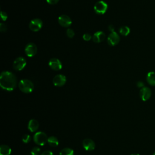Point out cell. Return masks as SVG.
<instances>
[{"label":"cell","instance_id":"cell-8","mask_svg":"<svg viewBox=\"0 0 155 155\" xmlns=\"http://www.w3.org/2000/svg\"><path fill=\"white\" fill-rule=\"evenodd\" d=\"M37 52V47L33 43L28 44L25 48V53L28 57L34 56Z\"/></svg>","mask_w":155,"mask_h":155},{"label":"cell","instance_id":"cell-31","mask_svg":"<svg viewBox=\"0 0 155 155\" xmlns=\"http://www.w3.org/2000/svg\"><path fill=\"white\" fill-rule=\"evenodd\" d=\"M131 155H139V154H131Z\"/></svg>","mask_w":155,"mask_h":155},{"label":"cell","instance_id":"cell-14","mask_svg":"<svg viewBox=\"0 0 155 155\" xmlns=\"http://www.w3.org/2000/svg\"><path fill=\"white\" fill-rule=\"evenodd\" d=\"M105 38V35L103 31H96L93 36L92 39L96 43H99L103 41Z\"/></svg>","mask_w":155,"mask_h":155},{"label":"cell","instance_id":"cell-1","mask_svg":"<svg viewBox=\"0 0 155 155\" xmlns=\"http://www.w3.org/2000/svg\"><path fill=\"white\" fill-rule=\"evenodd\" d=\"M17 84V79L13 73L10 71H3L0 76V85L7 91L13 90Z\"/></svg>","mask_w":155,"mask_h":155},{"label":"cell","instance_id":"cell-16","mask_svg":"<svg viewBox=\"0 0 155 155\" xmlns=\"http://www.w3.org/2000/svg\"><path fill=\"white\" fill-rule=\"evenodd\" d=\"M147 81L152 86H155V72L150 71L147 75Z\"/></svg>","mask_w":155,"mask_h":155},{"label":"cell","instance_id":"cell-12","mask_svg":"<svg viewBox=\"0 0 155 155\" xmlns=\"http://www.w3.org/2000/svg\"><path fill=\"white\" fill-rule=\"evenodd\" d=\"M48 65L51 69L56 71L61 70L62 67L61 62L58 59H56V58L51 59L49 61Z\"/></svg>","mask_w":155,"mask_h":155},{"label":"cell","instance_id":"cell-30","mask_svg":"<svg viewBox=\"0 0 155 155\" xmlns=\"http://www.w3.org/2000/svg\"><path fill=\"white\" fill-rule=\"evenodd\" d=\"M108 29H109V30H110L111 32L114 31V28L113 25H109V27H108Z\"/></svg>","mask_w":155,"mask_h":155},{"label":"cell","instance_id":"cell-7","mask_svg":"<svg viewBox=\"0 0 155 155\" xmlns=\"http://www.w3.org/2000/svg\"><path fill=\"white\" fill-rule=\"evenodd\" d=\"M119 41H120V37L119 35L115 31L111 32V33L109 35L107 38L108 44L111 46H114L117 45L119 42Z\"/></svg>","mask_w":155,"mask_h":155},{"label":"cell","instance_id":"cell-22","mask_svg":"<svg viewBox=\"0 0 155 155\" xmlns=\"http://www.w3.org/2000/svg\"><path fill=\"white\" fill-rule=\"evenodd\" d=\"M66 34H67V36L70 38H72L74 37V31L72 30V29H70V28H68L67 30V31H66Z\"/></svg>","mask_w":155,"mask_h":155},{"label":"cell","instance_id":"cell-6","mask_svg":"<svg viewBox=\"0 0 155 155\" xmlns=\"http://www.w3.org/2000/svg\"><path fill=\"white\" fill-rule=\"evenodd\" d=\"M42 21L40 19H34L29 24V28L33 31H39L42 27Z\"/></svg>","mask_w":155,"mask_h":155},{"label":"cell","instance_id":"cell-23","mask_svg":"<svg viewBox=\"0 0 155 155\" xmlns=\"http://www.w3.org/2000/svg\"><path fill=\"white\" fill-rule=\"evenodd\" d=\"M30 139H31V137H30V136L28 135V134H25L22 136V142L24 143H28L30 141Z\"/></svg>","mask_w":155,"mask_h":155},{"label":"cell","instance_id":"cell-5","mask_svg":"<svg viewBox=\"0 0 155 155\" xmlns=\"http://www.w3.org/2000/svg\"><path fill=\"white\" fill-rule=\"evenodd\" d=\"M26 65V61L22 57L17 58L13 62V67L17 71L22 70Z\"/></svg>","mask_w":155,"mask_h":155},{"label":"cell","instance_id":"cell-13","mask_svg":"<svg viewBox=\"0 0 155 155\" xmlns=\"http://www.w3.org/2000/svg\"><path fill=\"white\" fill-rule=\"evenodd\" d=\"M82 145L87 151H93L95 148V143L91 139H85L82 142Z\"/></svg>","mask_w":155,"mask_h":155},{"label":"cell","instance_id":"cell-20","mask_svg":"<svg viewBox=\"0 0 155 155\" xmlns=\"http://www.w3.org/2000/svg\"><path fill=\"white\" fill-rule=\"evenodd\" d=\"M130 32V29L127 26H122L119 28V33L122 36H127Z\"/></svg>","mask_w":155,"mask_h":155},{"label":"cell","instance_id":"cell-27","mask_svg":"<svg viewBox=\"0 0 155 155\" xmlns=\"http://www.w3.org/2000/svg\"><path fill=\"white\" fill-rule=\"evenodd\" d=\"M46 1H47V3H48L49 4H51V5L56 4L59 1V0H46Z\"/></svg>","mask_w":155,"mask_h":155},{"label":"cell","instance_id":"cell-11","mask_svg":"<svg viewBox=\"0 0 155 155\" xmlns=\"http://www.w3.org/2000/svg\"><path fill=\"white\" fill-rule=\"evenodd\" d=\"M139 94L141 99L143 101H146L150 98L151 96V91L148 87H143L140 89Z\"/></svg>","mask_w":155,"mask_h":155},{"label":"cell","instance_id":"cell-19","mask_svg":"<svg viewBox=\"0 0 155 155\" xmlns=\"http://www.w3.org/2000/svg\"><path fill=\"white\" fill-rule=\"evenodd\" d=\"M59 155H74V151L70 148H64L61 150Z\"/></svg>","mask_w":155,"mask_h":155},{"label":"cell","instance_id":"cell-29","mask_svg":"<svg viewBox=\"0 0 155 155\" xmlns=\"http://www.w3.org/2000/svg\"><path fill=\"white\" fill-rule=\"evenodd\" d=\"M143 85H144V84L143 82L142 81H138L137 82V86L139 88H143Z\"/></svg>","mask_w":155,"mask_h":155},{"label":"cell","instance_id":"cell-9","mask_svg":"<svg viewBox=\"0 0 155 155\" xmlns=\"http://www.w3.org/2000/svg\"><path fill=\"white\" fill-rule=\"evenodd\" d=\"M58 22L61 26L64 27H68L71 25L72 21L71 18L68 16L62 15L58 18Z\"/></svg>","mask_w":155,"mask_h":155},{"label":"cell","instance_id":"cell-10","mask_svg":"<svg viewBox=\"0 0 155 155\" xmlns=\"http://www.w3.org/2000/svg\"><path fill=\"white\" fill-rule=\"evenodd\" d=\"M66 82V77L63 74H57L53 79V84L56 87H62Z\"/></svg>","mask_w":155,"mask_h":155},{"label":"cell","instance_id":"cell-4","mask_svg":"<svg viewBox=\"0 0 155 155\" xmlns=\"http://www.w3.org/2000/svg\"><path fill=\"white\" fill-rule=\"evenodd\" d=\"M107 8L108 5L105 2L103 1H99L95 4L94 6V10L96 13L99 15H103L106 12Z\"/></svg>","mask_w":155,"mask_h":155},{"label":"cell","instance_id":"cell-32","mask_svg":"<svg viewBox=\"0 0 155 155\" xmlns=\"http://www.w3.org/2000/svg\"><path fill=\"white\" fill-rule=\"evenodd\" d=\"M153 155H155V152L153 153Z\"/></svg>","mask_w":155,"mask_h":155},{"label":"cell","instance_id":"cell-24","mask_svg":"<svg viewBox=\"0 0 155 155\" xmlns=\"http://www.w3.org/2000/svg\"><path fill=\"white\" fill-rule=\"evenodd\" d=\"M84 40L86 41H88L91 39V35H90L89 33H85L83 36H82Z\"/></svg>","mask_w":155,"mask_h":155},{"label":"cell","instance_id":"cell-2","mask_svg":"<svg viewBox=\"0 0 155 155\" xmlns=\"http://www.w3.org/2000/svg\"><path fill=\"white\" fill-rule=\"evenodd\" d=\"M18 87L19 90L25 93H31L34 88L33 82L28 79L21 80L18 84Z\"/></svg>","mask_w":155,"mask_h":155},{"label":"cell","instance_id":"cell-17","mask_svg":"<svg viewBox=\"0 0 155 155\" xmlns=\"http://www.w3.org/2000/svg\"><path fill=\"white\" fill-rule=\"evenodd\" d=\"M11 148L6 145H2L0 147V155H10L11 154Z\"/></svg>","mask_w":155,"mask_h":155},{"label":"cell","instance_id":"cell-21","mask_svg":"<svg viewBox=\"0 0 155 155\" xmlns=\"http://www.w3.org/2000/svg\"><path fill=\"white\" fill-rule=\"evenodd\" d=\"M40 151H41L40 148L38 147H35L32 148V150L31 151V155H39Z\"/></svg>","mask_w":155,"mask_h":155},{"label":"cell","instance_id":"cell-28","mask_svg":"<svg viewBox=\"0 0 155 155\" xmlns=\"http://www.w3.org/2000/svg\"><path fill=\"white\" fill-rule=\"evenodd\" d=\"M41 155H53V154L51 151L46 150V151H44Z\"/></svg>","mask_w":155,"mask_h":155},{"label":"cell","instance_id":"cell-26","mask_svg":"<svg viewBox=\"0 0 155 155\" xmlns=\"http://www.w3.org/2000/svg\"><path fill=\"white\" fill-rule=\"evenodd\" d=\"M7 30V28H6V26L5 24H2V23H1L0 24V30L1 32H5Z\"/></svg>","mask_w":155,"mask_h":155},{"label":"cell","instance_id":"cell-18","mask_svg":"<svg viewBox=\"0 0 155 155\" xmlns=\"http://www.w3.org/2000/svg\"><path fill=\"white\" fill-rule=\"evenodd\" d=\"M48 144L52 147H56L59 144V141L58 139L54 136H50L48 138Z\"/></svg>","mask_w":155,"mask_h":155},{"label":"cell","instance_id":"cell-3","mask_svg":"<svg viewBox=\"0 0 155 155\" xmlns=\"http://www.w3.org/2000/svg\"><path fill=\"white\" fill-rule=\"evenodd\" d=\"M33 140L37 145L42 146L48 142V137L45 133L42 131H38L34 134Z\"/></svg>","mask_w":155,"mask_h":155},{"label":"cell","instance_id":"cell-15","mask_svg":"<svg viewBox=\"0 0 155 155\" xmlns=\"http://www.w3.org/2000/svg\"><path fill=\"white\" fill-rule=\"evenodd\" d=\"M39 128V122L36 119H31L28 124V128L31 132L36 131Z\"/></svg>","mask_w":155,"mask_h":155},{"label":"cell","instance_id":"cell-25","mask_svg":"<svg viewBox=\"0 0 155 155\" xmlns=\"http://www.w3.org/2000/svg\"><path fill=\"white\" fill-rule=\"evenodd\" d=\"M1 16L2 21H5L7 19V15L4 12H2V11L1 12Z\"/></svg>","mask_w":155,"mask_h":155}]
</instances>
